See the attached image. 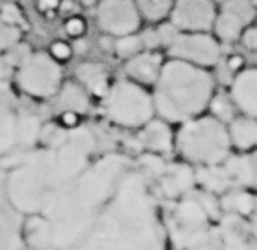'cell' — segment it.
I'll list each match as a JSON object with an SVG mask.
<instances>
[{
	"label": "cell",
	"instance_id": "6da1fadb",
	"mask_svg": "<svg viewBox=\"0 0 257 250\" xmlns=\"http://www.w3.org/2000/svg\"><path fill=\"white\" fill-rule=\"evenodd\" d=\"M40 148L28 151L4 172L9 202L23 218L41 214L70 182L89 166L94 158V134L79 125L64 129L55 123L41 129Z\"/></svg>",
	"mask_w": 257,
	"mask_h": 250
},
{
	"label": "cell",
	"instance_id": "7a4b0ae2",
	"mask_svg": "<svg viewBox=\"0 0 257 250\" xmlns=\"http://www.w3.org/2000/svg\"><path fill=\"white\" fill-rule=\"evenodd\" d=\"M69 250H165V230L146 175L128 170L84 236Z\"/></svg>",
	"mask_w": 257,
	"mask_h": 250
},
{
	"label": "cell",
	"instance_id": "3957f363",
	"mask_svg": "<svg viewBox=\"0 0 257 250\" xmlns=\"http://www.w3.org/2000/svg\"><path fill=\"white\" fill-rule=\"evenodd\" d=\"M132 168L125 154L93 158L88 168L41 212L48 228V250H69L79 241Z\"/></svg>",
	"mask_w": 257,
	"mask_h": 250
},
{
	"label": "cell",
	"instance_id": "277c9868",
	"mask_svg": "<svg viewBox=\"0 0 257 250\" xmlns=\"http://www.w3.org/2000/svg\"><path fill=\"white\" fill-rule=\"evenodd\" d=\"M153 87L156 115L168 123H184L209 106L214 79L204 67L172 58L163 64Z\"/></svg>",
	"mask_w": 257,
	"mask_h": 250
},
{
	"label": "cell",
	"instance_id": "5b68a950",
	"mask_svg": "<svg viewBox=\"0 0 257 250\" xmlns=\"http://www.w3.org/2000/svg\"><path fill=\"white\" fill-rule=\"evenodd\" d=\"M230 136L225 123L214 116H196L180 123L175 136V148L190 163L213 166L230 154Z\"/></svg>",
	"mask_w": 257,
	"mask_h": 250
},
{
	"label": "cell",
	"instance_id": "8992f818",
	"mask_svg": "<svg viewBox=\"0 0 257 250\" xmlns=\"http://www.w3.org/2000/svg\"><path fill=\"white\" fill-rule=\"evenodd\" d=\"M99 105L101 115L111 125L127 131H139L156 115L153 94L127 77L111 82Z\"/></svg>",
	"mask_w": 257,
	"mask_h": 250
},
{
	"label": "cell",
	"instance_id": "52a82bcc",
	"mask_svg": "<svg viewBox=\"0 0 257 250\" xmlns=\"http://www.w3.org/2000/svg\"><path fill=\"white\" fill-rule=\"evenodd\" d=\"M12 81L23 96L33 101H52L65 82L64 67L48 52H31L16 65Z\"/></svg>",
	"mask_w": 257,
	"mask_h": 250
},
{
	"label": "cell",
	"instance_id": "ba28073f",
	"mask_svg": "<svg viewBox=\"0 0 257 250\" xmlns=\"http://www.w3.org/2000/svg\"><path fill=\"white\" fill-rule=\"evenodd\" d=\"M168 53L172 58L197 67H211L221 58V47L209 33H178L168 47Z\"/></svg>",
	"mask_w": 257,
	"mask_h": 250
},
{
	"label": "cell",
	"instance_id": "9c48e42d",
	"mask_svg": "<svg viewBox=\"0 0 257 250\" xmlns=\"http://www.w3.org/2000/svg\"><path fill=\"white\" fill-rule=\"evenodd\" d=\"M24 113L16 101L11 82H0V158L9 156L16 149H26L23 137Z\"/></svg>",
	"mask_w": 257,
	"mask_h": 250
},
{
	"label": "cell",
	"instance_id": "30bf717a",
	"mask_svg": "<svg viewBox=\"0 0 257 250\" xmlns=\"http://www.w3.org/2000/svg\"><path fill=\"white\" fill-rule=\"evenodd\" d=\"M98 26L108 36H125L141 26V14L134 0H101L96 12Z\"/></svg>",
	"mask_w": 257,
	"mask_h": 250
},
{
	"label": "cell",
	"instance_id": "8fae6325",
	"mask_svg": "<svg viewBox=\"0 0 257 250\" xmlns=\"http://www.w3.org/2000/svg\"><path fill=\"white\" fill-rule=\"evenodd\" d=\"M216 14L213 0H173L170 23L180 33H208Z\"/></svg>",
	"mask_w": 257,
	"mask_h": 250
},
{
	"label": "cell",
	"instance_id": "7c38bea8",
	"mask_svg": "<svg viewBox=\"0 0 257 250\" xmlns=\"http://www.w3.org/2000/svg\"><path fill=\"white\" fill-rule=\"evenodd\" d=\"M23 216L12 207L6 194L4 170H0V250H23Z\"/></svg>",
	"mask_w": 257,
	"mask_h": 250
},
{
	"label": "cell",
	"instance_id": "4fadbf2b",
	"mask_svg": "<svg viewBox=\"0 0 257 250\" xmlns=\"http://www.w3.org/2000/svg\"><path fill=\"white\" fill-rule=\"evenodd\" d=\"M136 144H138L139 149H143V151L149 154L163 156V154H170L173 151L175 137H173V132L170 129L168 122H165L161 118H153L138 131Z\"/></svg>",
	"mask_w": 257,
	"mask_h": 250
},
{
	"label": "cell",
	"instance_id": "5bb4252c",
	"mask_svg": "<svg viewBox=\"0 0 257 250\" xmlns=\"http://www.w3.org/2000/svg\"><path fill=\"white\" fill-rule=\"evenodd\" d=\"M163 57L155 50H144L136 53L134 57L127 58L125 62V77L138 82L141 86H155L163 67Z\"/></svg>",
	"mask_w": 257,
	"mask_h": 250
},
{
	"label": "cell",
	"instance_id": "9a60e30c",
	"mask_svg": "<svg viewBox=\"0 0 257 250\" xmlns=\"http://www.w3.org/2000/svg\"><path fill=\"white\" fill-rule=\"evenodd\" d=\"M53 101H55L57 115L76 113L84 118L93 108V98L77 81H65Z\"/></svg>",
	"mask_w": 257,
	"mask_h": 250
},
{
	"label": "cell",
	"instance_id": "2e32d148",
	"mask_svg": "<svg viewBox=\"0 0 257 250\" xmlns=\"http://www.w3.org/2000/svg\"><path fill=\"white\" fill-rule=\"evenodd\" d=\"M76 81L84 87L93 99H101L111 86L110 72L101 62H81L76 67Z\"/></svg>",
	"mask_w": 257,
	"mask_h": 250
},
{
	"label": "cell",
	"instance_id": "e0dca14e",
	"mask_svg": "<svg viewBox=\"0 0 257 250\" xmlns=\"http://www.w3.org/2000/svg\"><path fill=\"white\" fill-rule=\"evenodd\" d=\"M231 101L245 115L257 118V69H245L231 81Z\"/></svg>",
	"mask_w": 257,
	"mask_h": 250
},
{
	"label": "cell",
	"instance_id": "ac0fdd59",
	"mask_svg": "<svg viewBox=\"0 0 257 250\" xmlns=\"http://www.w3.org/2000/svg\"><path fill=\"white\" fill-rule=\"evenodd\" d=\"M196 183V173L187 165H173L165 168L160 177V190L165 197L178 199L190 192Z\"/></svg>",
	"mask_w": 257,
	"mask_h": 250
},
{
	"label": "cell",
	"instance_id": "d6986e66",
	"mask_svg": "<svg viewBox=\"0 0 257 250\" xmlns=\"http://www.w3.org/2000/svg\"><path fill=\"white\" fill-rule=\"evenodd\" d=\"M225 172L233 185H254L257 183V163L248 156L226 158Z\"/></svg>",
	"mask_w": 257,
	"mask_h": 250
},
{
	"label": "cell",
	"instance_id": "ffe728a7",
	"mask_svg": "<svg viewBox=\"0 0 257 250\" xmlns=\"http://www.w3.org/2000/svg\"><path fill=\"white\" fill-rule=\"evenodd\" d=\"M228 136L238 149H252L257 146V122L254 118L231 120Z\"/></svg>",
	"mask_w": 257,
	"mask_h": 250
},
{
	"label": "cell",
	"instance_id": "44dd1931",
	"mask_svg": "<svg viewBox=\"0 0 257 250\" xmlns=\"http://www.w3.org/2000/svg\"><path fill=\"white\" fill-rule=\"evenodd\" d=\"M247 26L242 23V19L237 18L235 14L228 12L225 9H221L216 14L214 19V33L218 35V38H221L223 41H235L242 36L243 29Z\"/></svg>",
	"mask_w": 257,
	"mask_h": 250
},
{
	"label": "cell",
	"instance_id": "7402d4cb",
	"mask_svg": "<svg viewBox=\"0 0 257 250\" xmlns=\"http://www.w3.org/2000/svg\"><path fill=\"white\" fill-rule=\"evenodd\" d=\"M196 178H199V182L211 192H223V190L230 189L233 185L225 168H216V165L201 170Z\"/></svg>",
	"mask_w": 257,
	"mask_h": 250
},
{
	"label": "cell",
	"instance_id": "603a6c76",
	"mask_svg": "<svg viewBox=\"0 0 257 250\" xmlns=\"http://www.w3.org/2000/svg\"><path fill=\"white\" fill-rule=\"evenodd\" d=\"M141 18H144L149 23H158L170 16V11L173 7V0H134Z\"/></svg>",
	"mask_w": 257,
	"mask_h": 250
},
{
	"label": "cell",
	"instance_id": "cb8c5ba5",
	"mask_svg": "<svg viewBox=\"0 0 257 250\" xmlns=\"http://www.w3.org/2000/svg\"><path fill=\"white\" fill-rule=\"evenodd\" d=\"M219 206L223 207L226 212H237V214H250L255 207V201L250 194L242 192V190H235V192L226 194L221 199Z\"/></svg>",
	"mask_w": 257,
	"mask_h": 250
},
{
	"label": "cell",
	"instance_id": "d4e9b609",
	"mask_svg": "<svg viewBox=\"0 0 257 250\" xmlns=\"http://www.w3.org/2000/svg\"><path fill=\"white\" fill-rule=\"evenodd\" d=\"M221 4H223L221 9H225L228 12H231V14H235L237 18H240L245 26H248L257 16L255 12L257 7L250 0H223Z\"/></svg>",
	"mask_w": 257,
	"mask_h": 250
},
{
	"label": "cell",
	"instance_id": "484cf974",
	"mask_svg": "<svg viewBox=\"0 0 257 250\" xmlns=\"http://www.w3.org/2000/svg\"><path fill=\"white\" fill-rule=\"evenodd\" d=\"M115 47V53H117L118 57L122 58H131L134 57L136 53L143 52V41H141V36H138L136 33H132V35H125V36H118L117 40H115L113 43Z\"/></svg>",
	"mask_w": 257,
	"mask_h": 250
},
{
	"label": "cell",
	"instance_id": "4316f807",
	"mask_svg": "<svg viewBox=\"0 0 257 250\" xmlns=\"http://www.w3.org/2000/svg\"><path fill=\"white\" fill-rule=\"evenodd\" d=\"M211 111H213L214 118H218L219 122H231L235 115V106L231 98H228L226 94H216V96L211 98L209 101Z\"/></svg>",
	"mask_w": 257,
	"mask_h": 250
},
{
	"label": "cell",
	"instance_id": "83f0119b",
	"mask_svg": "<svg viewBox=\"0 0 257 250\" xmlns=\"http://www.w3.org/2000/svg\"><path fill=\"white\" fill-rule=\"evenodd\" d=\"M21 36H23V29L14 26V24L6 23L0 18V53H6L16 43H19Z\"/></svg>",
	"mask_w": 257,
	"mask_h": 250
},
{
	"label": "cell",
	"instance_id": "f1b7e54d",
	"mask_svg": "<svg viewBox=\"0 0 257 250\" xmlns=\"http://www.w3.org/2000/svg\"><path fill=\"white\" fill-rule=\"evenodd\" d=\"M0 18H2L6 23L9 24H14V26H18L23 29V24H24V18H23V12L16 4L12 2H4L2 6H0Z\"/></svg>",
	"mask_w": 257,
	"mask_h": 250
},
{
	"label": "cell",
	"instance_id": "f546056e",
	"mask_svg": "<svg viewBox=\"0 0 257 250\" xmlns=\"http://www.w3.org/2000/svg\"><path fill=\"white\" fill-rule=\"evenodd\" d=\"M48 53L52 55V58H55V60L59 62V64L64 65L65 62H69L70 58H72V55H74V48L70 47L67 41L57 40V41H53V43L50 45Z\"/></svg>",
	"mask_w": 257,
	"mask_h": 250
},
{
	"label": "cell",
	"instance_id": "4dcf8cb0",
	"mask_svg": "<svg viewBox=\"0 0 257 250\" xmlns=\"http://www.w3.org/2000/svg\"><path fill=\"white\" fill-rule=\"evenodd\" d=\"M178 29L173 26L172 23H163L160 24L158 28H156V35H158V40H160V45L161 47H170V45L173 43V40L177 38L178 35Z\"/></svg>",
	"mask_w": 257,
	"mask_h": 250
},
{
	"label": "cell",
	"instance_id": "1f68e13d",
	"mask_svg": "<svg viewBox=\"0 0 257 250\" xmlns=\"http://www.w3.org/2000/svg\"><path fill=\"white\" fill-rule=\"evenodd\" d=\"M65 33L70 36V38H76V40H81L82 35L86 33V23L82 18H77V16H74V18H69L65 21Z\"/></svg>",
	"mask_w": 257,
	"mask_h": 250
},
{
	"label": "cell",
	"instance_id": "d6a6232c",
	"mask_svg": "<svg viewBox=\"0 0 257 250\" xmlns=\"http://www.w3.org/2000/svg\"><path fill=\"white\" fill-rule=\"evenodd\" d=\"M141 41H143V47L146 50H155L160 47V40L156 35V29H146V31L141 35Z\"/></svg>",
	"mask_w": 257,
	"mask_h": 250
},
{
	"label": "cell",
	"instance_id": "836d02e7",
	"mask_svg": "<svg viewBox=\"0 0 257 250\" xmlns=\"http://www.w3.org/2000/svg\"><path fill=\"white\" fill-rule=\"evenodd\" d=\"M242 41L248 50H257V26L243 29Z\"/></svg>",
	"mask_w": 257,
	"mask_h": 250
},
{
	"label": "cell",
	"instance_id": "e575fe53",
	"mask_svg": "<svg viewBox=\"0 0 257 250\" xmlns=\"http://www.w3.org/2000/svg\"><path fill=\"white\" fill-rule=\"evenodd\" d=\"M12 74H14V67L6 58V55L0 53V82H7L12 77Z\"/></svg>",
	"mask_w": 257,
	"mask_h": 250
},
{
	"label": "cell",
	"instance_id": "d590c367",
	"mask_svg": "<svg viewBox=\"0 0 257 250\" xmlns=\"http://www.w3.org/2000/svg\"><path fill=\"white\" fill-rule=\"evenodd\" d=\"M218 79L223 82V84H231V81H233V76H231V70L230 67H228V64H219L218 62Z\"/></svg>",
	"mask_w": 257,
	"mask_h": 250
},
{
	"label": "cell",
	"instance_id": "8d00e7d4",
	"mask_svg": "<svg viewBox=\"0 0 257 250\" xmlns=\"http://www.w3.org/2000/svg\"><path fill=\"white\" fill-rule=\"evenodd\" d=\"M59 6V0H38V9L41 12H53Z\"/></svg>",
	"mask_w": 257,
	"mask_h": 250
},
{
	"label": "cell",
	"instance_id": "74e56055",
	"mask_svg": "<svg viewBox=\"0 0 257 250\" xmlns=\"http://www.w3.org/2000/svg\"><path fill=\"white\" fill-rule=\"evenodd\" d=\"M226 64H228V67H230V69L235 72V70H238L240 67H242L243 60H242V58H240V57H233V58H230V60H228Z\"/></svg>",
	"mask_w": 257,
	"mask_h": 250
},
{
	"label": "cell",
	"instance_id": "f35d334b",
	"mask_svg": "<svg viewBox=\"0 0 257 250\" xmlns=\"http://www.w3.org/2000/svg\"><path fill=\"white\" fill-rule=\"evenodd\" d=\"M254 235H255V238H257V221L254 223Z\"/></svg>",
	"mask_w": 257,
	"mask_h": 250
},
{
	"label": "cell",
	"instance_id": "ab89813d",
	"mask_svg": "<svg viewBox=\"0 0 257 250\" xmlns=\"http://www.w3.org/2000/svg\"><path fill=\"white\" fill-rule=\"evenodd\" d=\"M250 2H252V4H254V6L257 7V0H250Z\"/></svg>",
	"mask_w": 257,
	"mask_h": 250
},
{
	"label": "cell",
	"instance_id": "60d3db41",
	"mask_svg": "<svg viewBox=\"0 0 257 250\" xmlns=\"http://www.w3.org/2000/svg\"><path fill=\"white\" fill-rule=\"evenodd\" d=\"M248 250H257V248H254V247H248Z\"/></svg>",
	"mask_w": 257,
	"mask_h": 250
},
{
	"label": "cell",
	"instance_id": "b9f144b4",
	"mask_svg": "<svg viewBox=\"0 0 257 250\" xmlns=\"http://www.w3.org/2000/svg\"><path fill=\"white\" fill-rule=\"evenodd\" d=\"M23 250H33V248H28V247H24Z\"/></svg>",
	"mask_w": 257,
	"mask_h": 250
},
{
	"label": "cell",
	"instance_id": "7bdbcfd3",
	"mask_svg": "<svg viewBox=\"0 0 257 250\" xmlns=\"http://www.w3.org/2000/svg\"><path fill=\"white\" fill-rule=\"evenodd\" d=\"M201 250H214V248H201Z\"/></svg>",
	"mask_w": 257,
	"mask_h": 250
},
{
	"label": "cell",
	"instance_id": "ee69618b",
	"mask_svg": "<svg viewBox=\"0 0 257 250\" xmlns=\"http://www.w3.org/2000/svg\"><path fill=\"white\" fill-rule=\"evenodd\" d=\"M213 2H223V0H213Z\"/></svg>",
	"mask_w": 257,
	"mask_h": 250
},
{
	"label": "cell",
	"instance_id": "f6af8a7d",
	"mask_svg": "<svg viewBox=\"0 0 257 250\" xmlns=\"http://www.w3.org/2000/svg\"><path fill=\"white\" fill-rule=\"evenodd\" d=\"M254 160H255V163H257V153H255V158H254Z\"/></svg>",
	"mask_w": 257,
	"mask_h": 250
}]
</instances>
